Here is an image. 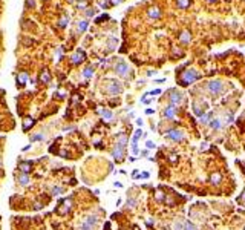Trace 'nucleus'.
I'll return each instance as SVG.
<instances>
[{
	"label": "nucleus",
	"mask_w": 245,
	"mask_h": 230,
	"mask_svg": "<svg viewBox=\"0 0 245 230\" xmlns=\"http://www.w3.org/2000/svg\"><path fill=\"white\" fill-rule=\"evenodd\" d=\"M41 209H43L41 203H34V210H41Z\"/></svg>",
	"instance_id": "obj_37"
},
{
	"label": "nucleus",
	"mask_w": 245,
	"mask_h": 230,
	"mask_svg": "<svg viewBox=\"0 0 245 230\" xmlns=\"http://www.w3.org/2000/svg\"><path fill=\"white\" fill-rule=\"evenodd\" d=\"M210 126H211L213 129H219V127H221V120H219V118H213V120L210 121Z\"/></svg>",
	"instance_id": "obj_27"
},
{
	"label": "nucleus",
	"mask_w": 245,
	"mask_h": 230,
	"mask_svg": "<svg viewBox=\"0 0 245 230\" xmlns=\"http://www.w3.org/2000/svg\"><path fill=\"white\" fill-rule=\"evenodd\" d=\"M127 141H129V138H127V135H126V134H118V135H116V144L123 146L124 149H126Z\"/></svg>",
	"instance_id": "obj_14"
},
{
	"label": "nucleus",
	"mask_w": 245,
	"mask_h": 230,
	"mask_svg": "<svg viewBox=\"0 0 245 230\" xmlns=\"http://www.w3.org/2000/svg\"><path fill=\"white\" fill-rule=\"evenodd\" d=\"M146 146H147V149H155V143L153 141H147L146 143Z\"/></svg>",
	"instance_id": "obj_39"
},
{
	"label": "nucleus",
	"mask_w": 245,
	"mask_h": 230,
	"mask_svg": "<svg viewBox=\"0 0 245 230\" xmlns=\"http://www.w3.org/2000/svg\"><path fill=\"white\" fill-rule=\"evenodd\" d=\"M98 223V218L95 216V215H91V216H87L84 221H83V224H81V230H94L95 224Z\"/></svg>",
	"instance_id": "obj_5"
},
{
	"label": "nucleus",
	"mask_w": 245,
	"mask_h": 230,
	"mask_svg": "<svg viewBox=\"0 0 245 230\" xmlns=\"http://www.w3.org/2000/svg\"><path fill=\"white\" fill-rule=\"evenodd\" d=\"M112 157L116 161H121L123 157H124V147L120 146V144H115V147H113V150H112Z\"/></svg>",
	"instance_id": "obj_8"
},
{
	"label": "nucleus",
	"mask_w": 245,
	"mask_h": 230,
	"mask_svg": "<svg viewBox=\"0 0 245 230\" xmlns=\"http://www.w3.org/2000/svg\"><path fill=\"white\" fill-rule=\"evenodd\" d=\"M121 2H123V0H111V3H112V5H120Z\"/></svg>",
	"instance_id": "obj_46"
},
{
	"label": "nucleus",
	"mask_w": 245,
	"mask_h": 230,
	"mask_svg": "<svg viewBox=\"0 0 245 230\" xmlns=\"http://www.w3.org/2000/svg\"><path fill=\"white\" fill-rule=\"evenodd\" d=\"M98 114H100L104 120H107V121H111L113 118V114L111 110H107V109H98Z\"/></svg>",
	"instance_id": "obj_16"
},
{
	"label": "nucleus",
	"mask_w": 245,
	"mask_h": 230,
	"mask_svg": "<svg viewBox=\"0 0 245 230\" xmlns=\"http://www.w3.org/2000/svg\"><path fill=\"white\" fill-rule=\"evenodd\" d=\"M221 181H222V175H221L219 172H214V174L210 175V183H211V184L218 186V184H221Z\"/></svg>",
	"instance_id": "obj_15"
},
{
	"label": "nucleus",
	"mask_w": 245,
	"mask_h": 230,
	"mask_svg": "<svg viewBox=\"0 0 245 230\" xmlns=\"http://www.w3.org/2000/svg\"><path fill=\"white\" fill-rule=\"evenodd\" d=\"M222 89H224V85H222L221 80H211L208 83V91H210L211 95H219L222 92Z\"/></svg>",
	"instance_id": "obj_4"
},
{
	"label": "nucleus",
	"mask_w": 245,
	"mask_h": 230,
	"mask_svg": "<svg viewBox=\"0 0 245 230\" xmlns=\"http://www.w3.org/2000/svg\"><path fill=\"white\" fill-rule=\"evenodd\" d=\"M86 60V54L83 52L81 49H78L77 52L72 54V63L74 65H80V63H83Z\"/></svg>",
	"instance_id": "obj_10"
},
{
	"label": "nucleus",
	"mask_w": 245,
	"mask_h": 230,
	"mask_svg": "<svg viewBox=\"0 0 245 230\" xmlns=\"http://www.w3.org/2000/svg\"><path fill=\"white\" fill-rule=\"evenodd\" d=\"M132 152H133V155H136V154L139 152V150H138V146H136V144H135V146H132Z\"/></svg>",
	"instance_id": "obj_41"
},
{
	"label": "nucleus",
	"mask_w": 245,
	"mask_h": 230,
	"mask_svg": "<svg viewBox=\"0 0 245 230\" xmlns=\"http://www.w3.org/2000/svg\"><path fill=\"white\" fill-rule=\"evenodd\" d=\"M26 6L28 8H35V2L34 0H26Z\"/></svg>",
	"instance_id": "obj_36"
},
{
	"label": "nucleus",
	"mask_w": 245,
	"mask_h": 230,
	"mask_svg": "<svg viewBox=\"0 0 245 230\" xmlns=\"http://www.w3.org/2000/svg\"><path fill=\"white\" fill-rule=\"evenodd\" d=\"M71 204H72V203H71V199H66V201H64V206H66V207L60 209V210H58V213H60V215H64V213H68V212H69V209H71Z\"/></svg>",
	"instance_id": "obj_21"
},
{
	"label": "nucleus",
	"mask_w": 245,
	"mask_h": 230,
	"mask_svg": "<svg viewBox=\"0 0 245 230\" xmlns=\"http://www.w3.org/2000/svg\"><path fill=\"white\" fill-rule=\"evenodd\" d=\"M190 40H191V34H190L189 31H184V32L179 36V42H181V43H189Z\"/></svg>",
	"instance_id": "obj_20"
},
{
	"label": "nucleus",
	"mask_w": 245,
	"mask_h": 230,
	"mask_svg": "<svg viewBox=\"0 0 245 230\" xmlns=\"http://www.w3.org/2000/svg\"><path fill=\"white\" fill-rule=\"evenodd\" d=\"M208 146H207V143H204V144H202V146H201V149H202V150H205V149H207Z\"/></svg>",
	"instance_id": "obj_48"
},
{
	"label": "nucleus",
	"mask_w": 245,
	"mask_h": 230,
	"mask_svg": "<svg viewBox=\"0 0 245 230\" xmlns=\"http://www.w3.org/2000/svg\"><path fill=\"white\" fill-rule=\"evenodd\" d=\"M29 149H31V144H28V146H25V147H23V149H21V150H23V152H25V150H29Z\"/></svg>",
	"instance_id": "obj_47"
},
{
	"label": "nucleus",
	"mask_w": 245,
	"mask_h": 230,
	"mask_svg": "<svg viewBox=\"0 0 245 230\" xmlns=\"http://www.w3.org/2000/svg\"><path fill=\"white\" fill-rule=\"evenodd\" d=\"M175 114H176V106H173V105L166 106L164 110H163V115H164L167 120H173V118H175Z\"/></svg>",
	"instance_id": "obj_9"
},
{
	"label": "nucleus",
	"mask_w": 245,
	"mask_h": 230,
	"mask_svg": "<svg viewBox=\"0 0 245 230\" xmlns=\"http://www.w3.org/2000/svg\"><path fill=\"white\" fill-rule=\"evenodd\" d=\"M176 155H175V154H172V155H170V161H172V163H176Z\"/></svg>",
	"instance_id": "obj_44"
},
{
	"label": "nucleus",
	"mask_w": 245,
	"mask_h": 230,
	"mask_svg": "<svg viewBox=\"0 0 245 230\" xmlns=\"http://www.w3.org/2000/svg\"><path fill=\"white\" fill-rule=\"evenodd\" d=\"M41 140H45V135H43V134H35V135L31 137V141H41Z\"/></svg>",
	"instance_id": "obj_31"
},
{
	"label": "nucleus",
	"mask_w": 245,
	"mask_h": 230,
	"mask_svg": "<svg viewBox=\"0 0 245 230\" xmlns=\"http://www.w3.org/2000/svg\"><path fill=\"white\" fill-rule=\"evenodd\" d=\"M208 2H213V0H208Z\"/></svg>",
	"instance_id": "obj_50"
},
{
	"label": "nucleus",
	"mask_w": 245,
	"mask_h": 230,
	"mask_svg": "<svg viewBox=\"0 0 245 230\" xmlns=\"http://www.w3.org/2000/svg\"><path fill=\"white\" fill-rule=\"evenodd\" d=\"M244 230H245V226H244Z\"/></svg>",
	"instance_id": "obj_51"
},
{
	"label": "nucleus",
	"mask_w": 245,
	"mask_h": 230,
	"mask_svg": "<svg viewBox=\"0 0 245 230\" xmlns=\"http://www.w3.org/2000/svg\"><path fill=\"white\" fill-rule=\"evenodd\" d=\"M95 11L94 9H86V17H94Z\"/></svg>",
	"instance_id": "obj_38"
},
{
	"label": "nucleus",
	"mask_w": 245,
	"mask_h": 230,
	"mask_svg": "<svg viewBox=\"0 0 245 230\" xmlns=\"http://www.w3.org/2000/svg\"><path fill=\"white\" fill-rule=\"evenodd\" d=\"M210 118H211V112H208V114H205V115H202V117H201V123L208 124L210 121H211Z\"/></svg>",
	"instance_id": "obj_28"
},
{
	"label": "nucleus",
	"mask_w": 245,
	"mask_h": 230,
	"mask_svg": "<svg viewBox=\"0 0 245 230\" xmlns=\"http://www.w3.org/2000/svg\"><path fill=\"white\" fill-rule=\"evenodd\" d=\"M31 169H32V161H25V163L19 164V170L21 174H28Z\"/></svg>",
	"instance_id": "obj_12"
},
{
	"label": "nucleus",
	"mask_w": 245,
	"mask_h": 230,
	"mask_svg": "<svg viewBox=\"0 0 245 230\" xmlns=\"http://www.w3.org/2000/svg\"><path fill=\"white\" fill-rule=\"evenodd\" d=\"M233 121V114H227V123Z\"/></svg>",
	"instance_id": "obj_42"
},
{
	"label": "nucleus",
	"mask_w": 245,
	"mask_h": 230,
	"mask_svg": "<svg viewBox=\"0 0 245 230\" xmlns=\"http://www.w3.org/2000/svg\"><path fill=\"white\" fill-rule=\"evenodd\" d=\"M166 137L173 140V141H181V140H184V132L179 129H170V130H167Z\"/></svg>",
	"instance_id": "obj_6"
},
{
	"label": "nucleus",
	"mask_w": 245,
	"mask_h": 230,
	"mask_svg": "<svg viewBox=\"0 0 245 230\" xmlns=\"http://www.w3.org/2000/svg\"><path fill=\"white\" fill-rule=\"evenodd\" d=\"M170 94H172V95H170V105L178 106V105H181V103H182L184 97H182V94H181V92H178V91H172Z\"/></svg>",
	"instance_id": "obj_7"
},
{
	"label": "nucleus",
	"mask_w": 245,
	"mask_h": 230,
	"mask_svg": "<svg viewBox=\"0 0 245 230\" xmlns=\"http://www.w3.org/2000/svg\"><path fill=\"white\" fill-rule=\"evenodd\" d=\"M156 199H158V201H164V199H166V196H164L163 192H158V193H156Z\"/></svg>",
	"instance_id": "obj_35"
},
{
	"label": "nucleus",
	"mask_w": 245,
	"mask_h": 230,
	"mask_svg": "<svg viewBox=\"0 0 245 230\" xmlns=\"http://www.w3.org/2000/svg\"><path fill=\"white\" fill-rule=\"evenodd\" d=\"M40 81L41 83H49L51 81V74L48 69H43V72L40 74Z\"/></svg>",
	"instance_id": "obj_18"
},
{
	"label": "nucleus",
	"mask_w": 245,
	"mask_h": 230,
	"mask_svg": "<svg viewBox=\"0 0 245 230\" xmlns=\"http://www.w3.org/2000/svg\"><path fill=\"white\" fill-rule=\"evenodd\" d=\"M83 77L84 78H92L94 77V66H86L83 69Z\"/></svg>",
	"instance_id": "obj_19"
},
{
	"label": "nucleus",
	"mask_w": 245,
	"mask_h": 230,
	"mask_svg": "<svg viewBox=\"0 0 245 230\" xmlns=\"http://www.w3.org/2000/svg\"><path fill=\"white\" fill-rule=\"evenodd\" d=\"M139 178H149L150 175H149V172H144V174H141V175H138Z\"/></svg>",
	"instance_id": "obj_45"
},
{
	"label": "nucleus",
	"mask_w": 245,
	"mask_h": 230,
	"mask_svg": "<svg viewBox=\"0 0 245 230\" xmlns=\"http://www.w3.org/2000/svg\"><path fill=\"white\" fill-rule=\"evenodd\" d=\"M239 203H242V204L245 206V190H244V193L239 196Z\"/></svg>",
	"instance_id": "obj_40"
},
{
	"label": "nucleus",
	"mask_w": 245,
	"mask_h": 230,
	"mask_svg": "<svg viewBox=\"0 0 245 230\" xmlns=\"http://www.w3.org/2000/svg\"><path fill=\"white\" fill-rule=\"evenodd\" d=\"M86 28H87V22H86V20L78 22V28H77V31H78V32H83Z\"/></svg>",
	"instance_id": "obj_25"
},
{
	"label": "nucleus",
	"mask_w": 245,
	"mask_h": 230,
	"mask_svg": "<svg viewBox=\"0 0 245 230\" xmlns=\"http://www.w3.org/2000/svg\"><path fill=\"white\" fill-rule=\"evenodd\" d=\"M17 181H19L20 186H28V184H29V177H28V174H20L19 177H17Z\"/></svg>",
	"instance_id": "obj_17"
},
{
	"label": "nucleus",
	"mask_w": 245,
	"mask_h": 230,
	"mask_svg": "<svg viewBox=\"0 0 245 230\" xmlns=\"http://www.w3.org/2000/svg\"><path fill=\"white\" fill-rule=\"evenodd\" d=\"M68 23H69V17H68V16L60 17V20H58V26H60V28H66Z\"/></svg>",
	"instance_id": "obj_22"
},
{
	"label": "nucleus",
	"mask_w": 245,
	"mask_h": 230,
	"mask_svg": "<svg viewBox=\"0 0 245 230\" xmlns=\"http://www.w3.org/2000/svg\"><path fill=\"white\" fill-rule=\"evenodd\" d=\"M126 206H127V207H135V206H136V199L129 198V199H127V203H126Z\"/></svg>",
	"instance_id": "obj_32"
},
{
	"label": "nucleus",
	"mask_w": 245,
	"mask_h": 230,
	"mask_svg": "<svg viewBox=\"0 0 245 230\" xmlns=\"http://www.w3.org/2000/svg\"><path fill=\"white\" fill-rule=\"evenodd\" d=\"M175 230H184V224L179 223V221H176L175 223Z\"/></svg>",
	"instance_id": "obj_34"
},
{
	"label": "nucleus",
	"mask_w": 245,
	"mask_h": 230,
	"mask_svg": "<svg viewBox=\"0 0 245 230\" xmlns=\"http://www.w3.org/2000/svg\"><path fill=\"white\" fill-rule=\"evenodd\" d=\"M198 78H199V74H198L196 69H187V71L182 72V75H181V85L187 86L190 83H195Z\"/></svg>",
	"instance_id": "obj_1"
},
{
	"label": "nucleus",
	"mask_w": 245,
	"mask_h": 230,
	"mask_svg": "<svg viewBox=\"0 0 245 230\" xmlns=\"http://www.w3.org/2000/svg\"><path fill=\"white\" fill-rule=\"evenodd\" d=\"M106 92L109 94V95H118V94H121L123 92V86L118 83V81H115V80H111V81H107V85H106Z\"/></svg>",
	"instance_id": "obj_2"
},
{
	"label": "nucleus",
	"mask_w": 245,
	"mask_h": 230,
	"mask_svg": "<svg viewBox=\"0 0 245 230\" xmlns=\"http://www.w3.org/2000/svg\"><path fill=\"white\" fill-rule=\"evenodd\" d=\"M176 5H178L181 9H184V8H187L190 5V0H176Z\"/></svg>",
	"instance_id": "obj_26"
},
{
	"label": "nucleus",
	"mask_w": 245,
	"mask_h": 230,
	"mask_svg": "<svg viewBox=\"0 0 245 230\" xmlns=\"http://www.w3.org/2000/svg\"><path fill=\"white\" fill-rule=\"evenodd\" d=\"M113 71H115L116 75H120V77H127V75H129V66H127V63H126V61L120 60V61L115 65Z\"/></svg>",
	"instance_id": "obj_3"
},
{
	"label": "nucleus",
	"mask_w": 245,
	"mask_h": 230,
	"mask_svg": "<svg viewBox=\"0 0 245 230\" xmlns=\"http://www.w3.org/2000/svg\"><path fill=\"white\" fill-rule=\"evenodd\" d=\"M32 124H34V120H32V118H26V120L23 121V130H28L29 127H32Z\"/></svg>",
	"instance_id": "obj_24"
},
{
	"label": "nucleus",
	"mask_w": 245,
	"mask_h": 230,
	"mask_svg": "<svg viewBox=\"0 0 245 230\" xmlns=\"http://www.w3.org/2000/svg\"><path fill=\"white\" fill-rule=\"evenodd\" d=\"M116 43H118V40H116V38H111V40H109V43H107V45H109V49H113V48L116 46Z\"/></svg>",
	"instance_id": "obj_33"
},
{
	"label": "nucleus",
	"mask_w": 245,
	"mask_h": 230,
	"mask_svg": "<svg viewBox=\"0 0 245 230\" xmlns=\"http://www.w3.org/2000/svg\"><path fill=\"white\" fill-rule=\"evenodd\" d=\"M143 135V130L141 129H138V130H135V134H133V138H132V146L136 144V141L139 140V137Z\"/></svg>",
	"instance_id": "obj_23"
},
{
	"label": "nucleus",
	"mask_w": 245,
	"mask_h": 230,
	"mask_svg": "<svg viewBox=\"0 0 245 230\" xmlns=\"http://www.w3.org/2000/svg\"><path fill=\"white\" fill-rule=\"evenodd\" d=\"M184 230H198V229H196V226L191 224L190 221H186V223H184Z\"/></svg>",
	"instance_id": "obj_30"
},
{
	"label": "nucleus",
	"mask_w": 245,
	"mask_h": 230,
	"mask_svg": "<svg viewBox=\"0 0 245 230\" xmlns=\"http://www.w3.org/2000/svg\"><path fill=\"white\" fill-rule=\"evenodd\" d=\"M51 193L54 195V196H58L60 193H63V189H61V187H58V186H54V187L51 189Z\"/></svg>",
	"instance_id": "obj_29"
},
{
	"label": "nucleus",
	"mask_w": 245,
	"mask_h": 230,
	"mask_svg": "<svg viewBox=\"0 0 245 230\" xmlns=\"http://www.w3.org/2000/svg\"><path fill=\"white\" fill-rule=\"evenodd\" d=\"M147 16L150 18H159L161 17V9H159L158 6H150V8L147 9Z\"/></svg>",
	"instance_id": "obj_11"
},
{
	"label": "nucleus",
	"mask_w": 245,
	"mask_h": 230,
	"mask_svg": "<svg viewBox=\"0 0 245 230\" xmlns=\"http://www.w3.org/2000/svg\"><path fill=\"white\" fill-rule=\"evenodd\" d=\"M158 94H161V89H156V91H152L149 95H158Z\"/></svg>",
	"instance_id": "obj_43"
},
{
	"label": "nucleus",
	"mask_w": 245,
	"mask_h": 230,
	"mask_svg": "<svg viewBox=\"0 0 245 230\" xmlns=\"http://www.w3.org/2000/svg\"><path fill=\"white\" fill-rule=\"evenodd\" d=\"M146 114H147V115H150V114H153V110H152V109H147V110H146Z\"/></svg>",
	"instance_id": "obj_49"
},
{
	"label": "nucleus",
	"mask_w": 245,
	"mask_h": 230,
	"mask_svg": "<svg viewBox=\"0 0 245 230\" xmlns=\"http://www.w3.org/2000/svg\"><path fill=\"white\" fill-rule=\"evenodd\" d=\"M28 80H29V75H28V72H20V74H17V81H19L20 86L26 85V83H28Z\"/></svg>",
	"instance_id": "obj_13"
}]
</instances>
